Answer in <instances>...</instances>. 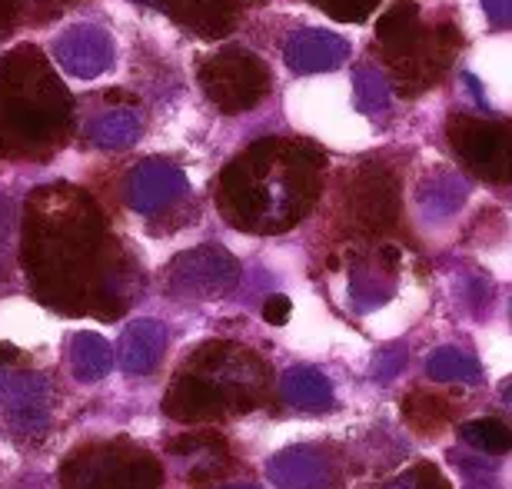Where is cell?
<instances>
[{
    "instance_id": "cell-2",
    "label": "cell",
    "mask_w": 512,
    "mask_h": 489,
    "mask_svg": "<svg viewBox=\"0 0 512 489\" xmlns=\"http://www.w3.org/2000/svg\"><path fill=\"white\" fill-rule=\"evenodd\" d=\"M200 84L223 114H240L270 90V70L250 50H220L200 60Z\"/></svg>"
},
{
    "instance_id": "cell-13",
    "label": "cell",
    "mask_w": 512,
    "mask_h": 489,
    "mask_svg": "<svg viewBox=\"0 0 512 489\" xmlns=\"http://www.w3.org/2000/svg\"><path fill=\"white\" fill-rule=\"evenodd\" d=\"M403 416L406 423L419 433H436L443 430L446 420L453 416V406H449L443 396L436 393H413L403 400Z\"/></svg>"
},
{
    "instance_id": "cell-4",
    "label": "cell",
    "mask_w": 512,
    "mask_h": 489,
    "mask_svg": "<svg viewBox=\"0 0 512 489\" xmlns=\"http://www.w3.org/2000/svg\"><path fill=\"white\" fill-rule=\"evenodd\" d=\"M446 134L473 173L486 180H512V127L456 114L449 120Z\"/></svg>"
},
{
    "instance_id": "cell-1",
    "label": "cell",
    "mask_w": 512,
    "mask_h": 489,
    "mask_svg": "<svg viewBox=\"0 0 512 489\" xmlns=\"http://www.w3.org/2000/svg\"><path fill=\"white\" fill-rule=\"evenodd\" d=\"M323 163L316 144L260 140L223 173L220 210H227L240 230H293L320 197Z\"/></svg>"
},
{
    "instance_id": "cell-22",
    "label": "cell",
    "mask_w": 512,
    "mask_h": 489,
    "mask_svg": "<svg viewBox=\"0 0 512 489\" xmlns=\"http://www.w3.org/2000/svg\"><path fill=\"white\" fill-rule=\"evenodd\" d=\"M230 489H256V486H230Z\"/></svg>"
},
{
    "instance_id": "cell-9",
    "label": "cell",
    "mask_w": 512,
    "mask_h": 489,
    "mask_svg": "<svg viewBox=\"0 0 512 489\" xmlns=\"http://www.w3.org/2000/svg\"><path fill=\"white\" fill-rule=\"evenodd\" d=\"M173 20L197 30L200 37H223L237 24V7L233 4H157Z\"/></svg>"
},
{
    "instance_id": "cell-18",
    "label": "cell",
    "mask_w": 512,
    "mask_h": 489,
    "mask_svg": "<svg viewBox=\"0 0 512 489\" xmlns=\"http://www.w3.org/2000/svg\"><path fill=\"white\" fill-rule=\"evenodd\" d=\"M403 350H383L380 356H376V363H373V380H393V376L403 370Z\"/></svg>"
},
{
    "instance_id": "cell-12",
    "label": "cell",
    "mask_w": 512,
    "mask_h": 489,
    "mask_svg": "<svg viewBox=\"0 0 512 489\" xmlns=\"http://www.w3.org/2000/svg\"><path fill=\"white\" fill-rule=\"evenodd\" d=\"M426 373L436 383H473L479 380V363L469 353L456 350V346H439V350L429 353Z\"/></svg>"
},
{
    "instance_id": "cell-16",
    "label": "cell",
    "mask_w": 512,
    "mask_h": 489,
    "mask_svg": "<svg viewBox=\"0 0 512 489\" xmlns=\"http://www.w3.org/2000/svg\"><path fill=\"white\" fill-rule=\"evenodd\" d=\"M353 100H356V110L363 114H380V110L389 104V84L383 77V70L376 67H360L353 77Z\"/></svg>"
},
{
    "instance_id": "cell-17",
    "label": "cell",
    "mask_w": 512,
    "mask_h": 489,
    "mask_svg": "<svg viewBox=\"0 0 512 489\" xmlns=\"http://www.w3.org/2000/svg\"><path fill=\"white\" fill-rule=\"evenodd\" d=\"M316 7L326 10L333 20H343V24H363L380 4L376 0H316Z\"/></svg>"
},
{
    "instance_id": "cell-19",
    "label": "cell",
    "mask_w": 512,
    "mask_h": 489,
    "mask_svg": "<svg viewBox=\"0 0 512 489\" xmlns=\"http://www.w3.org/2000/svg\"><path fill=\"white\" fill-rule=\"evenodd\" d=\"M290 313H293L290 300H286V297H270V300H266V307H263V320L273 323V326H283L286 320H290Z\"/></svg>"
},
{
    "instance_id": "cell-8",
    "label": "cell",
    "mask_w": 512,
    "mask_h": 489,
    "mask_svg": "<svg viewBox=\"0 0 512 489\" xmlns=\"http://www.w3.org/2000/svg\"><path fill=\"white\" fill-rule=\"evenodd\" d=\"M280 393L296 410L320 413L326 406H333V386L320 370H313V366H293V370H286L280 380Z\"/></svg>"
},
{
    "instance_id": "cell-14",
    "label": "cell",
    "mask_w": 512,
    "mask_h": 489,
    "mask_svg": "<svg viewBox=\"0 0 512 489\" xmlns=\"http://www.w3.org/2000/svg\"><path fill=\"white\" fill-rule=\"evenodd\" d=\"M419 27L423 24H419L416 4H396V7H389V14H383L380 27H376V37H380L383 50H393L403 44V40L413 37Z\"/></svg>"
},
{
    "instance_id": "cell-7",
    "label": "cell",
    "mask_w": 512,
    "mask_h": 489,
    "mask_svg": "<svg viewBox=\"0 0 512 489\" xmlns=\"http://www.w3.org/2000/svg\"><path fill=\"white\" fill-rule=\"evenodd\" d=\"M350 57V44L340 34L330 30H300L293 34V40L286 44V64L296 74H320V70H336L343 60Z\"/></svg>"
},
{
    "instance_id": "cell-21",
    "label": "cell",
    "mask_w": 512,
    "mask_h": 489,
    "mask_svg": "<svg viewBox=\"0 0 512 489\" xmlns=\"http://www.w3.org/2000/svg\"><path fill=\"white\" fill-rule=\"evenodd\" d=\"M503 396H506V406H509V410H512V383L506 386V393H503Z\"/></svg>"
},
{
    "instance_id": "cell-5",
    "label": "cell",
    "mask_w": 512,
    "mask_h": 489,
    "mask_svg": "<svg viewBox=\"0 0 512 489\" xmlns=\"http://www.w3.org/2000/svg\"><path fill=\"white\" fill-rule=\"evenodd\" d=\"M350 210L353 223L363 230H386L396 220L399 210V183L383 167H366L353 177L350 190Z\"/></svg>"
},
{
    "instance_id": "cell-6",
    "label": "cell",
    "mask_w": 512,
    "mask_h": 489,
    "mask_svg": "<svg viewBox=\"0 0 512 489\" xmlns=\"http://www.w3.org/2000/svg\"><path fill=\"white\" fill-rule=\"evenodd\" d=\"M270 480L276 489H330L333 463L316 446H293V450L273 456Z\"/></svg>"
},
{
    "instance_id": "cell-20",
    "label": "cell",
    "mask_w": 512,
    "mask_h": 489,
    "mask_svg": "<svg viewBox=\"0 0 512 489\" xmlns=\"http://www.w3.org/2000/svg\"><path fill=\"white\" fill-rule=\"evenodd\" d=\"M486 14L496 24H512V0H486Z\"/></svg>"
},
{
    "instance_id": "cell-10",
    "label": "cell",
    "mask_w": 512,
    "mask_h": 489,
    "mask_svg": "<svg viewBox=\"0 0 512 489\" xmlns=\"http://www.w3.org/2000/svg\"><path fill=\"white\" fill-rule=\"evenodd\" d=\"M463 197H466V180L449 170L429 173L423 187H419V207H423L426 217H449V213L459 210Z\"/></svg>"
},
{
    "instance_id": "cell-11",
    "label": "cell",
    "mask_w": 512,
    "mask_h": 489,
    "mask_svg": "<svg viewBox=\"0 0 512 489\" xmlns=\"http://www.w3.org/2000/svg\"><path fill=\"white\" fill-rule=\"evenodd\" d=\"M396 263H399V253L393 247L383 250L380 257V270H360L350 283V293H353V303H360L363 310H373L386 303L393 297V273H396Z\"/></svg>"
},
{
    "instance_id": "cell-3",
    "label": "cell",
    "mask_w": 512,
    "mask_h": 489,
    "mask_svg": "<svg viewBox=\"0 0 512 489\" xmlns=\"http://www.w3.org/2000/svg\"><path fill=\"white\" fill-rule=\"evenodd\" d=\"M459 30L453 24L443 27H419L413 37L403 40L399 47L386 50L389 67H393L396 90L403 97H416L419 90L433 87L439 77L446 74V67L453 64V54L459 47Z\"/></svg>"
},
{
    "instance_id": "cell-15",
    "label": "cell",
    "mask_w": 512,
    "mask_h": 489,
    "mask_svg": "<svg viewBox=\"0 0 512 489\" xmlns=\"http://www.w3.org/2000/svg\"><path fill=\"white\" fill-rule=\"evenodd\" d=\"M463 440L476 450H483L489 456H499V453H509L512 450V430L506 423L499 420H473V423H463Z\"/></svg>"
}]
</instances>
